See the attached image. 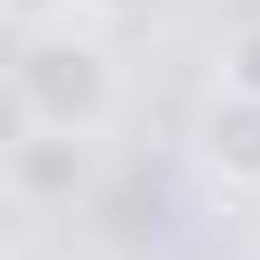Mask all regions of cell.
Segmentation results:
<instances>
[{
    "instance_id": "3957f363",
    "label": "cell",
    "mask_w": 260,
    "mask_h": 260,
    "mask_svg": "<svg viewBox=\"0 0 260 260\" xmlns=\"http://www.w3.org/2000/svg\"><path fill=\"white\" fill-rule=\"evenodd\" d=\"M84 177H93V140H65V130H19L10 140V186L28 205H75Z\"/></svg>"
},
{
    "instance_id": "277c9868",
    "label": "cell",
    "mask_w": 260,
    "mask_h": 260,
    "mask_svg": "<svg viewBox=\"0 0 260 260\" xmlns=\"http://www.w3.org/2000/svg\"><path fill=\"white\" fill-rule=\"evenodd\" d=\"M214 65H223V93H251V103H260V19H251V28H233Z\"/></svg>"
},
{
    "instance_id": "8992f818",
    "label": "cell",
    "mask_w": 260,
    "mask_h": 260,
    "mask_svg": "<svg viewBox=\"0 0 260 260\" xmlns=\"http://www.w3.org/2000/svg\"><path fill=\"white\" fill-rule=\"evenodd\" d=\"M84 19H130V10H149V0H75Z\"/></svg>"
},
{
    "instance_id": "6da1fadb",
    "label": "cell",
    "mask_w": 260,
    "mask_h": 260,
    "mask_svg": "<svg viewBox=\"0 0 260 260\" xmlns=\"http://www.w3.org/2000/svg\"><path fill=\"white\" fill-rule=\"evenodd\" d=\"M10 103L19 130H65V140H103L121 112V56L93 19H56L10 38Z\"/></svg>"
},
{
    "instance_id": "7a4b0ae2",
    "label": "cell",
    "mask_w": 260,
    "mask_h": 260,
    "mask_svg": "<svg viewBox=\"0 0 260 260\" xmlns=\"http://www.w3.org/2000/svg\"><path fill=\"white\" fill-rule=\"evenodd\" d=\"M195 168L233 195H260V103L251 93H205L195 103Z\"/></svg>"
},
{
    "instance_id": "5b68a950",
    "label": "cell",
    "mask_w": 260,
    "mask_h": 260,
    "mask_svg": "<svg viewBox=\"0 0 260 260\" xmlns=\"http://www.w3.org/2000/svg\"><path fill=\"white\" fill-rule=\"evenodd\" d=\"M10 10V38H28V28H56V19H75V0H0Z\"/></svg>"
}]
</instances>
